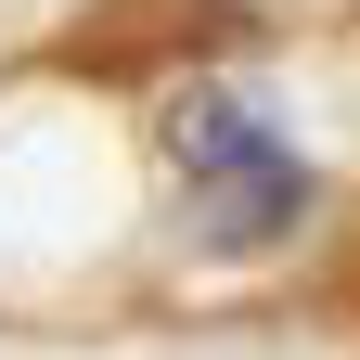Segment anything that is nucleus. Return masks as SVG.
Segmentation results:
<instances>
[{"label": "nucleus", "mask_w": 360, "mask_h": 360, "mask_svg": "<svg viewBox=\"0 0 360 360\" xmlns=\"http://www.w3.org/2000/svg\"><path fill=\"white\" fill-rule=\"evenodd\" d=\"M167 180H180L193 245H219V257H257V245H283L296 219H309V167H296V142H283L270 116L219 103V90H193V103H180Z\"/></svg>", "instance_id": "1"}]
</instances>
